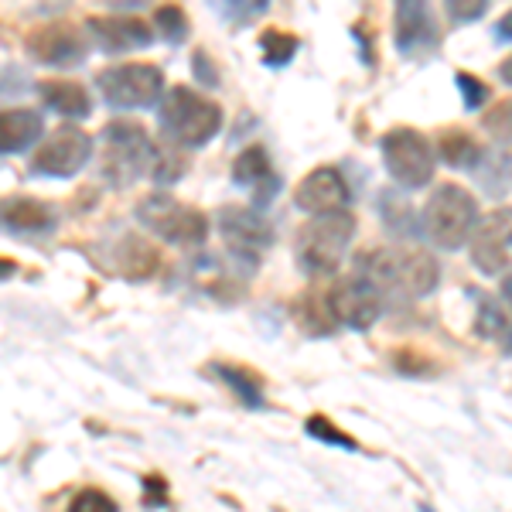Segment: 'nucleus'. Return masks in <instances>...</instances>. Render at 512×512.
I'll return each instance as SVG.
<instances>
[{
    "label": "nucleus",
    "mask_w": 512,
    "mask_h": 512,
    "mask_svg": "<svg viewBox=\"0 0 512 512\" xmlns=\"http://www.w3.org/2000/svg\"><path fill=\"white\" fill-rule=\"evenodd\" d=\"M164 140L178 147H202L222 130V106L192 86H171L158 106Z\"/></svg>",
    "instance_id": "3"
},
{
    "label": "nucleus",
    "mask_w": 512,
    "mask_h": 512,
    "mask_svg": "<svg viewBox=\"0 0 512 512\" xmlns=\"http://www.w3.org/2000/svg\"><path fill=\"white\" fill-rule=\"evenodd\" d=\"M355 274L366 277L386 304H410L434 294L441 284V263L427 250H366L355 260Z\"/></svg>",
    "instance_id": "1"
},
{
    "label": "nucleus",
    "mask_w": 512,
    "mask_h": 512,
    "mask_svg": "<svg viewBox=\"0 0 512 512\" xmlns=\"http://www.w3.org/2000/svg\"><path fill=\"white\" fill-rule=\"evenodd\" d=\"M69 512H120V509L103 489H82L76 492V499L69 502Z\"/></svg>",
    "instance_id": "33"
},
{
    "label": "nucleus",
    "mask_w": 512,
    "mask_h": 512,
    "mask_svg": "<svg viewBox=\"0 0 512 512\" xmlns=\"http://www.w3.org/2000/svg\"><path fill=\"white\" fill-rule=\"evenodd\" d=\"M355 236L352 212L332 216H311L294 236V260L308 277H332L342 267V256Z\"/></svg>",
    "instance_id": "5"
},
{
    "label": "nucleus",
    "mask_w": 512,
    "mask_h": 512,
    "mask_svg": "<svg viewBox=\"0 0 512 512\" xmlns=\"http://www.w3.org/2000/svg\"><path fill=\"white\" fill-rule=\"evenodd\" d=\"M291 318L304 335H332L338 328L328 291H318V287H308V291H301L294 297Z\"/></svg>",
    "instance_id": "20"
},
{
    "label": "nucleus",
    "mask_w": 512,
    "mask_h": 512,
    "mask_svg": "<svg viewBox=\"0 0 512 512\" xmlns=\"http://www.w3.org/2000/svg\"><path fill=\"white\" fill-rule=\"evenodd\" d=\"M185 171H188L185 147L171 144V140H158V147H154L151 178L158 181V185H175V181L185 178Z\"/></svg>",
    "instance_id": "26"
},
{
    "label": "nucleus",
    "mask_w": 512,
    "mask_h": 512,
    "mask_svg": "<svg viewBox=\"0 0 512 512\" xmlns=\"http://www.w3.org/2000/svg\"><path fill=\"white\" fill-rule=\"evenodd\" d=\"M489 11V4L485 0H451L448 4V14H451V21H478L482 14Z\"/></svg>",
    "instance_id": "34"
},
{
    "label": "nucleus",
    "mask_w": 512,
    "mask_h": 512,
    "mask_svg": "<svg viewBox=\"0 0 512 512\" xmlns=\"http://www.w3.org/2000/svg\"><path fill=\"white\" fill-rule=\"evenodd\" d=\"M137 222L171 246H188V250H195V246H205V239H209V219H205V212L195 209V205L178 202V198H171L164 192L140 198Z\"/></svg>",
    "instance_id": "6"
},
{
    "label": "nucleus",
    "mask_w": 512,
    "mask_h": 512,
    "mask_svg": "<svg viewBox=\"0 0 512 512\" xmlns=\"http://www.w3.org/2000/svg\"><path fill=\"white\" fill-rule=\"evenodd\" d=\"M24 52L28 59H35L38 65H52V69H76L86 62L89 55V41L79 28L72 24H41V28L28 31L24 38Z\"/></svg>",
    "instance_id": "12"
},
{
    "label": "nucleus",
    "mask_w": 512,
    "mask_h": 512,
    "mask_svg": "<svg viewBox=\"0 0 512 512\" xmlns=\"http://www.w3.org/2000/svg\"><path fill=\"white\" fill-rule=\"evenodd\" d=\"M144 506L147 509L168 506V482H164L161 475H147L144 478Z\"/></svg>",
    "instance_id": "35"
},
{
    "label": "nucleus",
    "mask_w": 512,
    "mask_h": 512,
    "mask_svg": "<svg viewBox=\"0 0 512 512\" xmlns=\"http://www.w3.org/2000/svg\"><path fill=\"white\" fill-rule=\"evenodd\" d=\"M219 233L226 239V250L233 253V260L243 263L246 270H253L260 263V256L274 246V226L263 219L260 209H246V205H222L216 212Z\"/></svg>",
    "instance_id": "9"
},
{
    "label": "nucleus",
    "mask_w": 512,
    "mask_h": 512,
    "mask_svg": "<svg viewBox=\"0 0 512 512\" xmlns=\"http://www.w3.org/2000/svg\"><path fill=\"white\" fill-rule=\"evenodd\" d=\"M297 45H301V41H297L294 35H287V31H280V28L260 31V52H263V62H267L270 69H280V65L291 62Z\"/></svg>",
    "instance_id": "27"
},
{
    "label": "nucleus",
    "mask_w": 512,
    "mask_h": 512,
    "mask_svg": "<svg viewBox=\"0 0 512 512\" xmlns=\"http://www.w3.org/2000/svg\"><path fill=\"white\" fill-rule=\"evenodd\" d=\"M475 332L482 338H495V342H506L512 338V315L506 311L499 294H478L475 304Z\"/></svg>",
    "instance_id": "24"
},
{
    "label": "nucleus",
    "mask_w": 512,
    "mask_h": 512,
    "mask_svg": "<svg viewBox=\"0 0 512 512\" xmlns=\"http://www.w3.org/2000/svg\"><path fill=\"white\" fill-rule=\"evenodd\" d=\"M437 154H441L444 164L458 171H475L482 164L485 151L478 147V140L468 134V130H441L437 137Z\"/></svg>",
    "instance_id": "22"
},
{
    "label": "nucleus",
    "mask_w": 512,
    "mask_h": 512,
    "mask_svg": "<svg viewBox=\"0 0 512 512\" xmlns=\"http://www.w3.org/2000/svg\"><path fill=\"white\" fill-rule=\"evenodd\" d=\"M478 202L461 185H437L420 212V233L437 250H461L478 229Z\"/></svg>",
    "instance_id": "4"
},
{
    "label": "nucleus",
    "mask_w": 512,
    "mask_h": 512,
    "mask_svg": "<svg viewBox=\"0 0 512 512\" xmlns=\"http://www.w3.org/2000/svg\"><path fill=\"white\" fill-rule=\"evenodd\" d=\"M499 79H502V82H506V86H512V55H509V59H506V62H502V65H499Z\"/></svg>",
    "instance_id": "40"
},
{
    "label": "nucleus",
    "mask_w": 512,
    "mask_h": 512,
    "mask_svg": "<svg viewBox=\"0 0 512 512\" xmlns=\"http://www.w3.org/2000/svg\"><path fill=\"white\" fill-rule=\"evenodd\" d=\"M349 181L338 168H315L294 188V205L311 216H332L349 205Z\"/></svg>",
    "instance_id": "15"
},
{
    "label": "nucleus",
    "mask_w": 512,
    "mask_h": 512,
    "mask_svg": "<svg viewBox=\"0 0 512 512\" xmlns=\"http://www.w3.org/2000/svg\"><path fill=\"white\" fill-rule=\"evenodd\" d=\"M154 147L140 123L134 120H110L99 134V175L113 188H130L137 178L151 175Z\"/></svg>",
    "instance_id": "2"
},
{
    "label": "nucleus",
    "mask_w": 512,
    "mask_h": 512,
    "mask_svg": "<svg viewBox=\"0 0 512 512\" xmlns=\"http://www.w3.org/2000/svg\"><path fill=\"white\" fill-rule=\"evenodd\" d=\"M38 96L45 103V110L59 113V117L69 120H86L93 113V96L82 82H69V79H45L38 82Z\"/></svg>",
    "instance_id": "19"
},
{
    "label": "nucleus",
    "mask_w": 512,
    "mask_h": 512,
    "mask_svg": "<svg viewBox=\"0 0 512 512\" xmlns=\"http://www.w3.org/2000/svg\"><path fill=\"white\" fill-rule=\"evenodd\" d=\"M192 69H195V79L202 82V86H209V89L219 86V72H216V65H212L205 48H198V52L192 55Z\"/></svg>",
    "instance_id": "36"
},
{
    "label": "nucleus",
    "mask_w": 512,
    "mask_h": 512,
    "mask_svg": "<svg viewBox=\"0 0 512 512\" xmlns=\"http://www.w3.org/2000/svg\"><path fill=\"white\" fill-rule=\"evenodd\" d=\"M454 82H458L461 99H465V110L475 113V110H482V106L489 103V86H485L478 76H472V72H458Z\"/></svg>",
    "instance_id": "32"
},
{
    "label": "nucleus",
    "mask_w": 512,
    "mask_h": 512,
    "mask_svg": "<svg viewBox=\"0 0 512 512\" xmlns=\"http://www.w3.org/2000/svg\"><path fill=\"white\" fill-rule=\"evenodd\" d=\"M93 158V137L76 123H62L41 140L38 154L31 158V175L38 178H72Z\"/></svg>",
    "instance_id": "10"
},
{
    "label": "nucleus",
    "mask_w": 512,
    "mask_h": 512,
    "mask_svg": "<svg viewBox=\"0 0 512 512\" xmlns=\"http://www.w3.org/2000/svg\"><path fill=\"white\" fill-rule=\"evenodd\" d=\"M117 267L127 280H147L158 270V250L137 236H123L117 250Z\"/></svg>",
    "instance_id": "23"
},
{
    "label": "nucleus",
    "mask_w": 512,
    "mask_h": 512,
    "mask_svg": "<svg viewBox=\"0 0 512 512\" xmlns=\"http://www.w3.org/2000/svg\"><path fill=\"white\" fill-rule=\"evenodd\" d=\"M393 41L396 52L403 59H427V55L437 52L441 45V31H437V21L431 14V7L420 4V0H400L393 11Z\"/></svg>",
    "instance_id": "14"
},
{
    "label": "nucleus",
    "mask_w": 512,
    "mask_h": 512,
    "mask_svg": "<svg viewBox=\"0 0 512 512\" xmlns=\"http://www.w3.org/2000/svg\"><path fill=\"white\" fill-rule=\"evenodd\" d=\"M485 130L499 140V144H509L512 140V99H502V103H495L489 113H485Z\"/></svg>",
    "instance_id": "31"
},
{
    "label": "nucleus",
    "mask_w": 512,
    "mask_h": 512,
    "mask_svg": "<svg viewBox=\"0 0 512 512\" xmlns=\"http://www.w3.org/2000/svg\"><path fill=\"white\" fill-rule=\"evenodd\" d=\"M328 301H332L338 325L352 328V332H369L379 321V315L386 311V301L379 297V291L359 274L335 280L328 287Z\"/></svg>",
    "instance_id": "11"
},
{
    "label": "nucleus",
    "mask_w": 512,
    "mask_h": 512,
    "mask_svg": "<svg viewBox=\"0 0 512 512\" xmlns=\"http://www.w3.org/2000/svg\"><path fill=\"white\" fill-rule=\"evenodd\" d=\"M472 263L485 277H512V205L478 222L472 236Z\"/></svg>",
    "instance_id": "13"
},
{
    "label": "nucleus",
    "mask_w": 512,
    "mask_h": 512,
    "mask_svg": "<svg viewBox=\"0 0 512 512\" xmlns=\"http://www.w3.org/2000/svg\"><path fill=\"white\" fill-rule=\"evenodd\" d=\"M154 31H161V38L171 41V45H181L192 35V24H188V14L178 4H161L154 7Z\"/></svg>",
    "instance_id": "28"
},
{
    "label": "nucleus",
    "mask_w": 512,
    "mask_h": 512,
    "mask_svg": "<svg viewBox=\"0 0 512 512\" xmlns=\"http://www.w3.org/2000/svg\"><path fill=\"white\" fill-rule=\"evenodd\" d=\"M379 209H383V219H386V226H390L393 233H417V229L407 226V222L414 219V212H410V205L403 202V195L383 192V198H379Z\"/></svg>",
    "instance_id": "30"
},
{
    "label": "nucleus",
    "mask_w": 512,
    "mask_h": 512,
    "mask_svg": "<svg viewBox=\"0 0 512 512\" xmlns=\"http://www.w3.org/2000/svg\"><path fill=\"white\" fill-rule=\"evenodd\" d=\"M304 431L315 437V441L332 444V448H345V451H355V448H359V444H355L345 431H338V427H335L325 414H315V417L304 420Z\"/></svg>",
    "instance_id": "29"
},
{
    "label": "nucleus",
    "mask_w": 512,
    "mask_h": 512,
    "mask_svg": "<svg viewBox=\"0 0 512 512\" xmlns=\"http://www.w3.org/2000/svg\"><path fill=\"white\" fill-rule=\"evenodd\" d=\"M379 151H383V164L390 171V178L403 188H424L434 178L437 154L420 130L414 127H393L386 130L379 140Z\"/></svg>",
    "instance_id": "8"
},
{
    "label": "nucleus",
    "mask_w": 512,
    "mask_h": 512,
    "mask_svg": "<svg viewBox=\"0 0 512 512\" xmlns=\"http://www.w3.org/2000/svg\"><path fill=\"white\" fill-rule=\"evenodd\" d=\"M492 31H495V41H512V7H509L506 14H502L499 21H495Z\"/></svg>",
    "instance_id": "38"
},
{
    "label": "nucleus",
    "mask_w": 512,
    "mask_h": 512,
    "mask_svg": "<svg viewBox=\"0 0 512 512\" xmlns=\"http://www.w3.org/2000/svg\"><path fill=\"white\" fill-rule=\"evenodd\" d=\"M219 11L226 14L229 21H250L256 18V14H263L267 11V0H243V4H219Z\"/></svg>",
    "instance_id": "37"
},
{
    "label": "nucleus",
    "mask_w": 512,
    "mask_h": 512,
    "mask_svg": "<svg viewBox=\"0 0 512 512\" xmlns=\"http://www.w3.org/2000/svg\"><path fill=\"white\" fill-rule=\"evenodd\" d=\"M209 373H216L222 383L233 390L239 400H243V407H263V379L250 373V369H243V366H229V362H216V366L209 369Z\"/></svg>",
    "instance_id": "25"
},
{
    "label": "nucleus",
    "mask_w": 512,
    "mask_h": 512,
    "mask_svg": "<svg viewBox=\"0 0 512 512\" xmlns=\"http://www.w3.org/2000/svg\"><path fill=\"white\" fill-rule=\"evenodd\" d=\"M89 38L96 41L99 52L106 55H123V52H140L154 41V31L147 21L130 18V14H103V18L86 21Z\"/></svg>",
    "instance_id": "16"
},
{
    "label": "nucleus",
    "mask_w": 512,
    "mask_h": 512,
    "mask_svg": "<svg viewBox=\"0 0 512 512\" xmlns=\"http://www.w3.org/2000/svg\"><path fill=\"white\" fill-rule=\"evenodd\" d=\"M45 134V117L41 110L28 106H7L0 113V151L4 154H24L31 144H38Z\"/></svg>",
    "instance_id": "18"
},
{
    "label": "nucleus",
    "mask_w": 512,
    "mask_h": 512,
    "mask_svg": "<svg viewBox=\"0 0 512 512\" xmlns=\"http://www.w3.org/2000/svg\"><path fill=\"white\" fill-rule=\"evenodd\" d=\"M499 297H502V304H506V311L512 315V277L502 280V287H499Z\"/></svg>",
    "instance_id": "39"
},
{
    "label": "nucleus",
    "mask_w": 512,
    "mask_h": 512,
    "mask_svg": "<svg viewBox=\"0 0 512 512\" xmlns=\"http://www.w3.org/2000/svg\"><path fill=\"white\" fill-rule=\"evenodd\" d=\"M96 89L113 110H144V106H161L164 99V72L151 62H120L106 65L96 76Z\"/></svg>",
    "instance_id": "7"
},
{
    "label": "nucleus",
    "mask_w": 512,
    "mask_h": 512,
    "mask_svg": "<svg viewBox=\"0 0 512 512\" xmlns=\"http://www.w3.org/2000/svg\"><path fill=\"white\" fill-rule=\"evenodd\" d=\"M4 222H7V229H18V233H41V229H52L55 216L38 198L11 195V198H4Z\"/></svg>",
    "instance_id": "21"
},
{
    "label": "nucleus",
    "mask_w": 512,
    "mask_h": 512,
    "mask_svg": "<svg viewBox=\"0 0 512 512\" xmlns=\"http://www.w3.org/2000/svg\"><path fill=\"white\" fill-rule=\"evenodd\" d=\"M233 185L256 192L253 195L256 198V209H260V205L274 202V195L280 192V178L274 175L267 151H263L260 144H250V147H243V151L236 154V161H233Z\"/></svg>",
    "instance_id": "17"
}]
</instances>
